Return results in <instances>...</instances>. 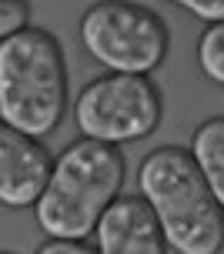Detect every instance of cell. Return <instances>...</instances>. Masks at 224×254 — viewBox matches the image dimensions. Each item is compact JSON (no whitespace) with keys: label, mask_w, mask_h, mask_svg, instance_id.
Masks as SVG:
<instances>
[{"label":"cell","mask_w":224,"mask_h":254,"mask_svg":"<svg viewBox=\"0 0 224 254\" xmlns=\"http://www.w3.org/2000/svg\"><path fill=\"white\" fill-rule=\"evenodd\" d=\"M141 197L150 204L167 248L177 254H221L224 207L214 201L208 181L187 147L167 144L148 154L137 167Z\"/></svg>","instance_id":"6da1fadb"},{"label":"cell","mask_w":224,"mask_h":254,"mask_svg":"<svg viewBox=\"0 0 224 254\" xmlns=\"http://www.w3.org/2000/svg\"><path fill=\"white\" fill-rule=\"evenodd\" d=\"M124 154L114 144L80 137L54 161L34 214L47 238L87 241L100 214L121 197Z\"/></svg>","instance_id":"7a4b0ae2"},{"label":"cell","mask_w":224,"mask_h":254,"mask_svg":"<svg viewBox=\"0 0 224 254\" xmlns=\"http://www.w3.org/2000/svg\"><path fill=\"white\" fill-rule=\"evenodd\" d=\"M67 111V64L57 37L24 27L0 40V121L27 137H47Z\"/></svg>","instance_id":"3957f363"},{"label":"cell","mask_w":224,"mask_h":254,"mask_svg":"<svg viewBox=\"0 0 224 254\" xmlns=\"http://www.w3.org/2000/svg\"><path fill=\"white\" fill-rule=\"evenodd\" d=\"M84 51L111 74L148 77L167 57V24L134 0H97L80 17Z\"/></svg>","instance_id":"277c9868"},{"label":"cell","mask_w":224,"mask_h":254,"mask_svg":"<svg viewBox=\"0 0 224 254\" xmlns=\"http://www.w3.org/2000/svg\"><path fill=\"white\" fill-rule=\"evenodd\" d=\"M164 114L161 90L141 74H104L77 94V130L100 144H134L157 130Z\"/></svg>","instance_id":"5b68a950"},{"label":"cell","mask_w":224,"mask_h":254,"mask_svg":"<svg viewBox=\"0 0 224 254\" xmlns=\"http://www.w3.org/2000/svg\"><path fill=\"white\" fill-rule=\"evenodd\" d=\"M50 151L37 137L0 121V204L34 207L50 178Z\"/></svg>","instance_id":"8992f818"},{"label":"cell","mask_w":224,"mask_h":254,"mask_svg":"<svg viewBox=\"0 0 224 254\" xmlns=\"http://www.w3.org/2000/svg\"><path fill=\"white\" fill-rule=\"evenodd\" d=\"M97 254H167V241L150 204L134 194H121L100 214L94 228Z\"/></svg>","instance_id":"52a82bcc"},{"label":"cell","mask_w":224,"mask_h":254,"mask_svg":"<svg viewBox=\"0 0 224 254\" xmlns=\"http://www.w3.org/2000/svg\"><path fill=\"white\" fill-rule=\"evenodd\" d=\"M187 151H191V157H194L201 178L208 181L214 201L224 207V114L221 117H208V121L194 130Z\"/></svg>","instance_id":"ba28073f"},{"label":"cell","mask_w":224,"mask_h":254,"mask_svg":"<svg viewBox=\"0 0 224 254\" xmlns=\"http://www.w3.org/2000/svg\"><path fill=\"white\" fill-rule=\"evenodd\" d=\"M198 64L204 77L214 84H224V24H208L198 40Z\"/></svg>","instance_id":"9c48e42d"},{"label":"cell","mask_w":224,"mask_h":254,"mask_svg":"<svg viewBox=\"0 0 224 254\" xmlns=\"http://www.w3.org/2000/svg\"><path fill=\"white\" fill-rule=\"evenodd\" d=\"M30 27V0H0V40Z\"/></svg>","instance_id":"30bf717a"},{"label":"cell","mask_w":224,"mask_h":254,"mask_svg":"<svg viewBox=\"0 0 224 254\" xmlns=\"http://www.w3.org/2000/svg\"><path fill=\"white\" fill-rule=\"evenodd\" d=\"M204 24H224V0H171Z\"/></svg>","instance_id":"8fae6325"},{"label":"cell","mask_w":224,"mask_h":254,"mask_svg":"<svg viewBox=\"0 0 224 254\" xmlns=\"http://www.w3.org/2000/svg\"><path fill=\"white\" fill-rule=\"evenodd\" d=\"M34 254H97L87 241H61V238H47Z\"/></svg>","instance_id":"7c38bea8"},{"label":"cell","mask_w":224,"mask_h":254,"mask_svg":"<svg viewBox=\"0 0 224 254\" xmlns=\"http://www.w3.org/2000/svg\"><path fill=\"white\" fill-rule=\"evenodd\" d=\"M0 254H10V251H0Z\"/></svg>","instance_id":"4fadbf2b"}]
</instances>
